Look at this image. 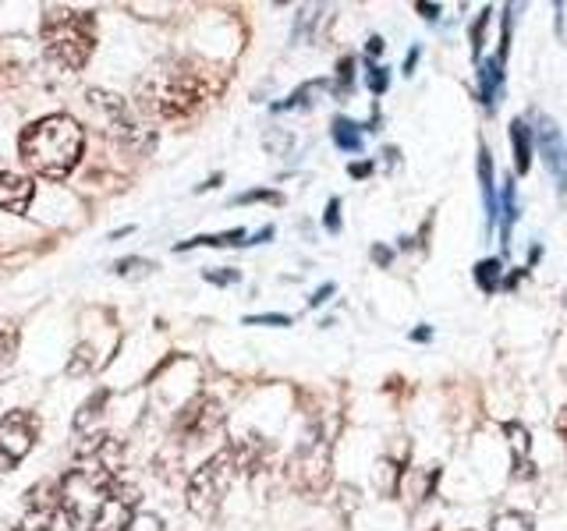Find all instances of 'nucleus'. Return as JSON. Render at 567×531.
Instances as JSON below:
<instances>
[{
	"instance_id": "obj_22",
	"label": "nucleus",
	"mask_w": 567,
	"mask_h": 531,
	"mask_svg": "<svg viewBox=\"0 0 567 531\" xmlns=\"http://www.w3.org/2000/svg\"><path fill=\"white\" fill-rule=\"evenodd\" d=\"M501 195H504V223H501V241H504V248H507V238H511V227H514V220H518V188H514L511 181H504V188H501Z\"/></svg>"
},
{
	"instance_id": "obj_8",
	"label": "nucleus",
	"mask_w": 567,
	"mask_h": 531,
	"mask_svg": "<svg viewBox=\"0 0 567 531\" xmlns=\"http://www.w3.org/2000/svg\"><path fill=\"white\" fill-rule=\"evenodd\" d=\"M224 425V407L213 400V397H195L188 400L182 412L174 418V439H185V442H195V439H206L213 436Z\"/></svg>"
},
{
	"instance_id": "obj_37",
	"label": "nucleus",
	"mask_w": 567,
	"mask_h": 531,
	"mask_svg": "<svg viewBox=\"0 0 567 531\" xmlns=\"http://www.w3.org/2000/svg\"><path fill=\"white\" fill-rule=\"evenodd\" d=\"M209 283H238V270H220V273H206Z\"/></svg>"
},
{
	"instance_id": "obj_44",
	"label": "nucleus",
	"mask_w": 567,
	"mask_h": 531,
	"mask_svg": "<svg viewBox=\"0 0 567 531\" xmlns=\"http://www.w3.org/2000/svg\"><path fill=\"white\" fill-rule=\"evenodd\" d=\"M372 259H377L380 266H386V262H390V252H386L383 244H377V248H372Z\"/></svg>"
},
{
	"instance_id": "obj_9",
	"label": "nucleus",
	"mask_w": 567,
	"mask_h": 531,
	"mask_svg": "<svg viewBox=\"0 0 567 531\" xmlns=\"http://www.w3.org/2000/svg\"><path fill=\"white\" fill-rule=\"evenodd\" d=\"M135 503H138V489L114 482V489L106 492L103 507L93 518V531H128L135 521Z\"/></svg>"
},
{
	"instance_id": "obj_29",
	"label": "nucleus",
	"mask_w": 567,
	"mask_h": 531,
	"mask_svg": "<svg viewBox=\"0 0 567 531\" xmlns=\"http://www.w3.org/2000/svg\"><path fill=\"white\" fill-rule=\"evenodd\" d=\"M351 79H354V58H344L337 64V96H344L351 88Z\"/></svg>"
},
{
	"instance_id": "obj_43",
	"label": "nucleus",
	"mask_w": 567,
	"mask_h": 531,
	"mask_svg": "<svg viewBox=\"0 0 567 531\" xmlns=\"http://www.w3.org/2000/svg\"><path fill=\"white\" fill-rule=\"evenodd\" d=\"M557 433H560V439L567 442V407H560V415H557Z\"/></svg>"
},
{
	"instance_id": "obj_31",
	"label": "nucleus",
	"mask_w": 567,
	"mask_h": 531,
	"mask_svg": "<svg viewBox=\"0 0 567 531\" xmlns=\"http://www.w3.org/2000/svg\"><path fill=\"white\" fill-rule=\"evenodd\" d=\"M128 531H164V521L156 518V513H135V521H132V528Z\"/></svg>"
},
{
	"instance_id": "obj_2",
	"label": "nucleus",
	"mask_w": 567,
	"mask_h": 531,
	"mask_svg": "<svg viewBox=\"0 0 567 531\" xmlns=\"http://www.w3.org/2000/svg\"><path fill=\"white\" fill-rule=\"evenodd\" d=\"M18 149H22V159L35 177L64 181L82 159L85 132L75 117L50 114V117H40L35 124H29V128L22 132V138H18Z\"/></svg>"
},
{
	"instance_id": "obj_27",
	"label": "nucleus",
	"mask_w": 567,
	"mask_h": 531,
	"mask_svg": "<svg viewBox=\"0 0 567 531\" xmlns=\"http://www.w3.org/2000/svg\"><path fill=\"white\" fill-rule=\"evenodd\" d=\"M150 270H153V262H146V259H121V262H114L117 277H138V273H150Z\"/></svg>"
},
{
	"instance_id": "obj_18",
	"label": "nucleus",
	"mask_w": 567,
	"mask_h": 531,
	"mask_svg": "<svg viewBox=\"0 0 567 531\" xmlns=\"http://www.w3.org/2000/svg\"><path fill=\"white\" fill-rule=\"evenodd\" d=\"M330 135H333V146L337 149H344V153H359L362 149V132H359V124L348 121V117H337L330 124Z\"/></svg>"
},
{
	"instance_id": "obj_1",
	"label": "nucleus",
	"mask_w": 567,
	"mask_h": 531,
	"mask_svg": "<svg viewBox=\"0 0 567 531\" xmlns=\"http://www.w3.org/2000/svg\"><path fill=\"white\" fill-rule=\"evenodd\" d=\"M224 88V71L195 58H177L156 64L138 82V111L156 121H192Z\"/></svg>"
},
{
	"instance_id": "obj_7",
	"label": "nucleus",
	"mask_w": 567,
	"mask_h": 531,
	"mask_svg": "<svg viewBox=\"0 0 567 531\" xmlns=\"http://www.w3.org/2000/svg\"><path fill=\"white\" fill-rule=\"evenodd\" d=\"M35 439H40V418L25 412V407L8 412L0 418V465L4 468L22 465L29 450L35 447Z\"/></svg>"
},
{
	"instance_id": "obj_10",
	"label": "nucleus",
	"mask_w": 567,
	"mask_h": 531,
	"mask_svg": "<svg viewBox=\"0 0 567 531\" xmlns=\"http://www.w3.org/2000/svg\"><path fill=\"white\" fill-rule=\"evenodd\" d=\"M536 138H539V153L546 159V167L554 170V174H564L567 170V153H564V142H560V132H557V124L549 121V117H536Z\"/></svg>"
},
{
	"instance_id": "obj_21",
	"label": "nucleus",
	"mask_w": 567,
	"mask_h": 531,
	"mask_svg": "<svg viewBox=\"0 0 567 531\" xmlns=\"http://www.w3.org/2000/svg\"><path fill=\"white\" fill-rule=\"evenodd\" d=\"M501 280H504V266L501 259H486V262H478L475 266V283L483 288L486 294H493L496 288H501Z\"/></svg>"
},
{
	"instance_id": "obj_15",
	"label": "nucleus",
	"mask_w": 567,
	"mask_h": 531,
	"mask_svg": "<svg viewBox=\"0 0 567 531\" xmlns=\"http://www.w3.org/2000/svg\"><path fill=\"white\" fill-rule=\"evenodd\" d=\"M501 88H504V53H496L493 61L478 64V100L493 106L496 96H501Z\"/></svg>"
},
{
	"instance_id": "obj_42",
	"label": "nucleus",
	"mask_w": 567,
	"mask_h": 531,
	"mask_svg": "<svg viewBox=\"0 0 567 531\" xmlns=\"http://www.w3.org/2000/svg\"><path fill=\"white\" fill-rule=\"evenodd\" d=\"M348 174H351V177H369V174H372V164H351Z\"/></svg>"
},
{
	"instance_id": "obj_14",
	"label": "nucleus",
	"mask_w": 567,
	"mask_h": 531,
	"mask_svg": "<svg viewBox=\"0 0 567 531\" xmlns=\"http://www.w3.org/2000/svg\"><path fill=\"white\" fill-rule=\"evenodd\" d=\"M436 486V468H412V471H404L401 475V496H404V503L408 507H419L425 496L433 492Z\"/></svg>"
},
{
	"instance_id": "obj_33",
	"label": "nucleus",
	"mask_w": 567,
	"mask_h": 531,
	"mask_svg": "<svg viewBox=\"0 0 567 531\" xmlns=\"http://www.w3.org/2000/svg\"><path fill=\"white\" fill-rule=\"evenodd\" d=\"M248 326H291L288 315H248L245 319Z\"/></svg>"
},
{
	"instance_id": "obj_4",
	"label": "nucleus",
	"mask_w": 567,
	"mask_h": 531,
	"mask_svg": "<svg viewBox=\"0 0 567 531\" xmlns=\"http://www.w3.org/2000/svg\"><path fill=\"white\" fill-rule=\"evenodd\" d=\"M85 103H89V111L103 121V128L111 132L128 153H150L156 146V135L150 128V121L142 114H135L121 96L106 93V88H89Z\"/></svg>"
},
{
	"instance_id": "obj_24",
	"label": "nucleus",
	"mask_w": 567,
	"mask_h": 531,
	"mask_svg": "<svg viewBox=\"0 0 567 531\" xmlns=\"http://www.w3.org/2000/svg\"><path fill=\"white\" fill-rule=\"evenodd\" d=\"M401 475L404 471L394 465V460H380V465H377V486H380V492H398Z\"/></svg>"
},
{
	"instance_id": "obj_25",
	"label": "nucleus",
	"mask_w": 567,
	"mask_h": 531,
	"mask_svg": "<svg viewBox=\"0 0 567 531\" xmlns=\"http://www.w3.org/2000/svg\"><path fill=\"white\" fill-rule=\"evenodd\" d=\"M493 531H536V528H532V521L525 518V513L504 510V513H496V518H493Z\"/></svg>"
},
{
	"instance_id": "obj_23",
	"label": "nucleus",
	"mask_w": 567,
	"mask_h": 531,
	"mask_svg": "<svg viewBox=\"0 0 567 531\" xmlns=\"http://www.w3.org/2000/svg\"><path fill=\"white\" fill-rule=\"evenodd\" d=\"M93 347H89V344H79L75 347V354H71V362H68V376L71 379H79V376H89V372H93V365H96V358H93Z\"/></svg>"
},
{
	"instance_id": "obj_17",
	"label": "nucleus",
	"mask_w": 567,
	"mask_h": 531,
	"mask_svg": "<svg viewBox=\"0 0 567 531\" xmlns=\"http://www.w3.org/2000/svg\"><path fill=\"white\" fill-rule=\"evenodd\" d=\"M507 439H511V454H514V475L518 478H532V457H528V433H525V425L518 421H511L507 425Z\"/></svg>"
},
{
	"instance_id": "obj_12",
	"label": "nucleus",
	"mask_w": 567,
	"mask_h": 531,
	"mask_svg": "<svg viewBox=\"0 0 567 531\" xmlns=\"http://www.w3.org/2000/svg\"><path fill=\"white\" fill-rule=\"evenodd\" d=\"M29 71V50L18 40H0V88L18 85Z\"/></svg>"
},
{
	"instance_id": "obj_38",
	"label": "nucleus",
	"mask_w": 567,
	"mask_h": 531,
	"mask_svg": "<svg viewBox=\"0 0 567 531\" xmlns=\"http://www.w3.org/2000/svg\"><path fill=\"white\" fill-rule=\"evenodd\" d=\"M330 294H333V283H323V288H319V291L309 298V305H312V309H316V305H323V301H327Z\"/></svg>"
},
{
	"instance_id": "obj_45",
	"label": "nucleus",
	"mask_w": 567,
	"mask_h": 531,
	"mask_svg": "<svg viewBox=\"0 0 567 531\" xmlns=\"http://www.w3.org/2000/svg\"><path fill=\"white\" fill-rule=\"evenodd\" d=\"M430 336H433V330H430V326H419V330H412V341H422V344H425V341H430Z\"/></svg>"
},
{
	"instance_id": "obj_36",
	"label": "nucleus",
	"mask_w": 567,
	"mask_h": 531,
	"mask_svg": "<svg viewBox=\"0 0 567 531\" xmlns=\"http://www.w3.org/2000/svg\"><path fill=\"white\" fill-rule=\"evenodd\" d=\"M415 11H419L422 18H430V22H436V18H440V4H430V0H419Z\"/></svg>"
},
{
	"instance_id": "obj_34",
	"label": "nucleus",
	"mask_w": 567,
	"mask_h": 531,
	"mask_svg": "<svg viewBox=\"0 0 567 531\" xmlns=\"http://www.w3.org/2000/svg\"><path fill=\"white\" fill-rule=\"evenodd\" d=\"M238 202H280L277 191H248V195H238Z\"/></svg>"
},
{
	"instance_id": "obj_40",
	"label": "nucleus",
	"mask_w": 567,
	"mask_h": 531,
	"mask_svg": "<svg viewBox=\"0 0 567 531\" xmlns=\"http://www.w3.org/2000/svg\"><path fill=\"white\" fill-rule=\"evenodd\" d=\"M365 50H369V58H380V53H383V35H372Z\"/></svg>"
},
{
	"instance_id": "obj_30",
	"label": "nucleus",
	"mask_w": 567,
	"mask_h": 531,
	"mask_svg": "<svg viewBox=\"0 0 567 531\" xmlns=\"http://www.w3.org/2000/svg\"><path fill=\"white\" fill-rule=\"evenodd\" d=\"M369 88H372V93H377V96H383L386 93V85H390V75H386V67H380V64H372L369 67Z\"/></svg>"
},
{
	"instance_id": "obj_19",
	"label": "nucleus",
	"mask_w": 567,
	"mask_h": 531,
	"mask_svg": "<svg viewBox=\"0 0 567 531\" xmlns=\"http://www.w3.org/2000/svg\"><path fill=\"white\" fill-rule=\"evenodd\" d=\"M478 181H483V202H486V220L493 227L496 220V191H493V159L486 153V146L478 149Z\"/></svg>"
},
{
	"instance_id": "obj_41",
	"label": "nucleus",
	"mask_w": 567,
	"mask_h": 531,
	"mask_svg": "<svg viewBox=\"0 0 567 531\" xmlns=\"http://www.w3.org/2000/svg\"><path fill=\"white\" fill-rule=\"evenodd\" d=\"M557 202L567 209V170L560 174V185H557Z\"/></svg>"
},
{
	"instance_id": "obj_39",
	"label": "nucleus",
	"mask_w": 567,
	"mask_h": 531,
	"mask_svg": "<svg viewBox=\"0 0 567 531\" xmlns=\"http://www.w3.org/2000/svg\"><path fill=\"white\" fill-rule=\"evenodd\" d=\"M419 58H422V50H419V46H415V50H408V58H404V71H408V75H415Z\"/></svg>"
},
{
	"instance_id": "obj_28",
	"label": "nucleus",
	"mask_w": 567,
	"mask_h": 531,
	"mask_svg": "<svg viewBox=\"0 0 567 531\" xmlns=\"http://www.w3.org/2000/svg\"><path fill=\"white\" fill-rule=\"evenodd\" d=\"M489 8L483 11V14H478V22H475V29H472V58L478 61V58H483V35H486V25H489Z\"/></svg>"
},
{
	"instance_id": "obj_20",
	"label": "nucleus",
	"mask_w": 567,
	"mask_h": 531,
	"mask_svg": "<svg viewBox=\"0 0 567 531\" xmlns=\"http://www.w3.org/2000/svg\"><path fill=\"white\" fill-rule=\"evenodd\" d=\"M199 244H206V248H230V244H245V230L238 227V230H224V235H199V238H192V241L177 244V248H182V252H188V248H199Z\"/></svg>"
},
{
	"instance_id": "obj_26",
	"label": "nucleus",
	"mask_w": 567,
	"mask_h": 531,
	"mask_svg": "<svg viewBox=\"0 0 567 531\" xmlns=\"http://www.w3.org/2000/svg\"><path fill=\"white\" fill-rule=\"evenodd\" d=\"M14 347H18V336L11 330H0V379H4V372L14 362Z\"/></svg>"
},
{
	"instance_id": "obj_16",
	"label": "nucleus",
	"mask_w": 567,
	"mask_h": 531,
	"mask_svg": "<svg viewBox=\"0 0 567 531\" xmlns=\"http://www.w3.org/2000/svg\"><path fill=\"white\" fill-rule=\"evenodd\" d=\"M511 146H514V170L528 174L532 167V128L528 121H511Z\"/></svg>"
},
{
	"instance_id": "obj_6",
	"label": "nucleus",
	"mask_w": 567,
	"mask_h": 531,
	"mask_svg": "<svg viewBox=\"0 0 567 531\" xmlns=\"http://www.w3.org/2000/svg\"><path fill=\"white\" fill-rule=\"evenodd\" d=\"M288 482L301 496H319L330 486V442L323 436H309L288 460Z\"/></svg>"
},
{
	"instance_id": "obj_11",
	"label": "nucleus",
	"mask_w": 567,
	"mask_h": 531,
	"mask_svg": "<svg viewBox=\"0 0 567 531\" xmlns=\"http://www.w3.org/2000/svg\"><path fill=\"white\" fill-rule=\"evenodd\" d=\"M35 195V185L22 174H11V170H0V209L8 212H25L29 202Z\"/></svg>"
},
{
	"instance_id": "obj_3",
	"label": "nucleus",
	"mask_w": 567,
	"mask_h": 531,
	"mask_svg": "<svg viewBox=\"0 0 567 531\" xmlns=\"http://www.w3.org/2000/svg\"><path fill=\"white\" fill-rule=\"evenodd\" d=\"M96 50V18L89 11H50L43 18V53L68 75L89 64Z\"/></svg>"
},
{
	"instance_id": "obj_5",
	"label": "nucleus",
	"mask_w": 567,
	"mask_h": 531,
	"mask_svg": "<svg viewBox=\"0 0 567 531\" xmlns=\"http://www.w3.org/2000/svg\"><path fill=\"white\" fill-rule=\"evenodd\" d=\"M235 478H238V460H235V450H230V447L206 457L188 478V492H185L188 510L195 513V518H203V521L213 518V513L220 510L224 496H227V489H230Z\"/></svg>"
},
{
	"instance_id": "obj_13",
	"label": "nucleus",
	"mask_w": 567,
	"mask_h": 531,
	"mask_svg": "<svg viewBox=\"0 0 567 531\" xmlns=\"http://www.w3.org/2000/svg\"><path fill=\"white\" fill-rule=\"evenodd\" d=\"M103 407H106V389H96V394L89 397L75 415V439L103 436Z\"/></svg>"
},
{
	"instance_id": "obj_32",
	"label": "nucleus",
	"mask_w": 567,
	"mask_h": 531,
	"mask_svg": "<svg viewBox=\"0 0 567 531\" xmlns=\"http://www.w3.org/2000/svg\"><path fill=\"white\" fill-rule=\"evenodd\" d=\"M323 227H327V230H333V235H337V230H341V199H330V202H327Z\"/></svg>"
},
{
	"instance_id": "obj_35",
	"label": "nucleus",
	"mask_w": 567,
	"mask_h": 531,
	"mask_svg": "<svg viewBox=\"0 0 567 531\" xmlns=\"http://www.w3.org/2000/svg\"><path fill=\"white\" fill-rule=\"evenodd\" d=\"M262 142H266V149H274V153H284V149L291 146V138H288V135H274V132L266 135Z\"/></svg>"
}]
</instances>
